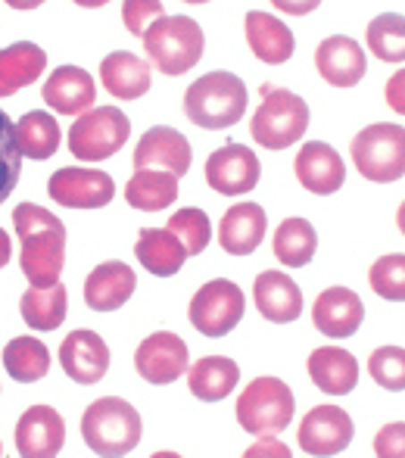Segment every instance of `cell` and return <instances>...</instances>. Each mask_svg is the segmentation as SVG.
I'll return each instance as SVG.
<instances>
[{"mask_svg": "<svg viewBox=\"0 0 405 458\" xmlns=\"http://www.w3.org/2000/svg\"><path fill=\"white\" fill-rule=\"evenodd\" d=\"M100 81L103 91L115 100H140L153 85L150 63L128 50H113L100 60Z\"/></svg>", "mask_w": 405, "mask_h": 458, "instance_id": "d4e9b609", "label": "cell"}, {"mask_svg": "<svg viewBox=\"0 0 405 458\" xmlns=\"http://www.w3.org/2000/svg\"><path fill=\"white\" fill-rule=\"evenodd\" d=\"M159 16H165L163 0H122V25L128 35L144 38L150 22H156Z\"/></svg>", "mask_w": 405, "mask_h": 458, "instance_id": "ab89813d", "label": "cell"}, {"mask_svg": "<svg viewBox=\"0 0 405 458\" xmlns=\"http://www.w3.org/2000/svg\"><path fill=\"white\" fill-rule=\"evenodd\" d=\"M368 284L381 300L405 302V253L381 256L368 268Z\"/></svg>", "mask_w": 405, "mask_h": 458, "instance_id": "8d00e7d4", "label": "cell"}, {"mask_svg": "<svg viewBox=\"0 0 405 458\" xmlns=\"http://www.w3.org/2000/svg\"><path fill=\"white\" fill-rule=\"evenodd\" d=\"M243 312H247V296H243L240 284L228 281V277L203 284L188 306L190 325L203 337H228L243 321Z\"/></svg>", "mask_w": 405, "mask_h": 458, "instance_id": "9c48e42d", "label": "cell"}, {"mask_svg": "<svg viewBox=\"0 0 405 458\" xmlns=\"http://www.w3.org/2000/svg\"><path fill=\"white\" fill-rule=\"evenodd\" d=\"M256 312L272 325H293L303 315V290L297 287L291 275L284 272H262L253 284Z\"/></svg>", "mask_w": 405, "mask_h": 458, "instance_id": "44dd1931", "label": "cell"}, {"mask_svg": "<svg viewBox=\"0 0 405 458\" xmlns=\"http://www.w3.org/2000/svg\"><path fill=\"white\" fill-rule=\"evenodd\" d=\"M396 228H400L402 237H405V199L400 203V209H396Z\"/></svg>", "mask_w": 405, "mask_h": 458, "instance_id": "c3c4849f", "label": "cell"}, {"mask_svg": "<svg viewBox=\"0 0 405 458\" xmlns=\"http://www.w3.org/2000/svg\"><path fill=\"white\" fill-rule=\"evenodd\" d=\"M262 178V163L249 147L224 144L206 159V184L222 197H243Z\"/></svg>", "mask_w": 405, "mask_h": 458, "instance_id": "4fadbf2b", "label": "cell"}, {"mask_svg": "<svg viewBox=\"0 0 405 458\" xmlns=\"http://www.w3.org/2000/svg\"><path fill=\"white\" fill-rule=\"evenodd\" d=\"M140 41H144V50L153 66L163 75H172V79L188 75L203 60L206 50L200 22L190 16H159L156 22H150Z\"/></svg>", "mask_w": 405, "mask_h": 458, "instance_id": "277c9868", "label": "cell"}, {"mask_svg": "<svg viewBox=\"0 0 405 458\" xmlns=\"http://www.w3.org/2000/svg\"><path fill=\"white\" fill-rule=\"evenodd\" d=\"M60 365L75 384H97L109 371V346L97 331L79 327L60 344Z\"/></svg>", "mask_w": 405, "mask_h": 458, "instance_id": "d6986e66", "label": "cell"}, {"mask_svg": "<svg viewBox=\"0 0 405 458\" xmlns=\"http://www.w3.org/2000/svg\"><path fill=\"white\" fill-rule=\"evenodd\" d=\"M240 365L228 356H203L188 368V386L200 403H222L234 393Z\"/></svg>", "mask_w": 405, "mask_h": 458, "instance_id": "f1b7e54d", "label": "cell"}, {"mask_svg": "<svg viewBox=\"0 0 405 458\" xmlns=\"http://www.w3.org/2000/svg\"><path fill=\"white\" fill-rule=\"evenodd\" d=\"M134 169H169L178 178H184L194 163V150L190 140L181 131L169 125H156L138 140L134 147Z\"/></svg>", "mask_w": 405, "mask_h": 458, "instance_id": "2e32d148", "label": "cell"}, {"mask_svg": "<svg viewBox=\"0 0 405 458\" xmlns=\"http://www.w3.org/2000/svg\"><path fill=\"white\" fill-rule=\"evenodd\" d=\"M134 290H138V275L122 259L100 262L85 277V302L94 312H115V309H122L131 300Z\"/></svg>", "mask_w": 405, "mask_h": 458, "instance_id": "cb8c5ba5", "label": "cell"}, {"mask_svg": "<svg viewBox=\"0 0 405 458\" xmlns=\"http://www.w3.org/2000/svg\"><path fill=\"white\" fill-rule=\"evenodd\" d=\"M352 165L375 184H393L405 175V128L396 122H375L350 144Z\"/></svg>", "mask_w": 405, "mask_h": 458, "instance_id": "8992f818", "label": "cell"}, {"mask_svg": "<svg viewBox=\"0 0 405 458\" xmlns=\"http://www.w3.org/2000/svg\"><path fill=\"white\" fill-rule=\"evenodd\" d=\"M368 374L377 386L390 393L405 390V350L402 346H381L368 356Z\"/></svg>", "mask_w": 405, "mask_h": 458, "instance_id": "f35d334b", "label": "cell"}, {"mask_svg": "<svg viewBox=\"0 0 405 458\" xmlns=\"http://www.w3.org/2000/svg\"><path fill=\"white\" fill-rule=\"evenodd\" d=\"M384 100L393 109L396 115H405V66L400 72H393L387 79V88H384Z\"/></svg>", "mask_w": 405, "mask_h": 458, "instance_id": "7bdbcfd3", "label": "cell"}, {"mask_svg": "<svg viewBox=\"0 0 405 458\" xmlns=\"http://www.w3.org/2000/svg\"><path fill=\"white\" fill-rule=\"evenodd\" d=\"M60 140H63V128L47 109H31V113H25L16 122V144L25 159L44 163V159H50L60 150Z\"/></svg>", "mask_w": 405, "mask_h": 458, "instance_id": "4dcf8cb0", "label": "cell"}, {"mask_svg": "<svg viewBox=\"0 0 405 458\" xmlns=\"http://www.w3.org/2000/svg\"><path fill=\"white\" fill-rule=\"evenodd\" d=\"M134 368L147 384H175L178 377H184L190 368V352L178 334L172 331H156L150 337L140 340V346L134 350Z\"/></svg>", "mask_w": 405, "mask_h": 458, "instance_id": "7c38bea8", "label": "cell"}, {"mask_svg": "<svg viewBox=\"0 0 405 458\" xmlns=\"http://www.w3.org/2000/svg\"><path fill=\"white\" fill-rule=\"evenodd\" d=\"M243 455L247 458H291L293 453L281 440H274V434H262V440H256Z\"/></svg>", "mask_w": 405, "mask_h": 458, "instance_id": "b9f144b4", "label": "cell"}, {"mask_svg": "<svg viewBox=\"0 0 405 458\" xmlns=\"http://www.w3.org/2000/svg\"><path fill=\"white\" fill-rule=\"evenodd\" d=\"M47 69V54L31 41H16L0 50V100L35 85Z\"/></svg>", "mask_w": 405, "mask_h": 458, "instance_id": "83f0119b", "label": "cell"}, {"mask_svg": "<svg viewBox=\"0 0 405 458\" xmlns=\"http://www.w3.org/2000/svg\"><path fill=\"white\" fill-rule=\"evenodd\" d=\"M41 97L54 113L79 119L81 113H88L97 103V81L81 66H56L44 81Z\"/></svg>", "mask_w": 405, "mask_h": 458, "instance_id": "ffe728a7", "label": "cell"}, {"mask_svg": "<svg viewBox=\"0 0 405 458\" xmlns=\"http://www.w3.org/2000/svg\"><path fill=\"white\" fill-rule=\"evenodd\" d=\"M47 193L54 203L66 206V209H103V206L113 203L115 182L113 175H106L100 169L66 165V169L50 175Z\"/></svg>", "mask_w": 405, "mask_h": 458, "instance_id": "8fae6325", "label": "cell"}, {"mask_svg": "<svg viewBox=\"0 0 405 458\" xmlns=\"http://www.w3.org/2000/svg\"><path fill=\"white\" fill-rule=\"evenodd\" d=\"M125 203L138 212H159L178 203V175L169 169H134L125 184Z\"/></svg>", "mask_w": 405, "mask_h": 458, "instance_id": "f546056e", "label": "cell"}, {"mask_svg": "<svg viewBox=\"0 0 405 458\" xmlns=\"http://www.w3.org/2000/svg\"><path fill=\"white\" fill-rule=\"evenodd\" d=\"M134 256L138 262L156 277H172L184 268L188 262V247L181 243V237L169 228H144L134 243Z\"/></svg>", "mask_w": 405, "mask_h": 458, "instance_id": "4316f807", "label": "cell"}, {"mask_svg": "<svg viewBox=\"0 0 405 458\" xmlns=\"http://www.w3.org/2000/svg\"><path fill=\"white\" fill-rule=\"evenodd\" d=\"M249 91L243 79L234 72H206L194 85L184 91V115L194 122L197 128H209V131H224L234 128L237 122L247 115Z\"/></svg>", "mask_w": 405, "mask_h": 458, "instance_id": "7a4b0ae2", "label": "cell"}, {"mask_svg": "<svg viewBox=\"0 0 405 458\" xmlns=\"http://www.w3.org/2000/svg\"><path fill=\"white\" fill-rule=\"evenodd\" d=\"M315 69L333 88H356L368 72V56L350 35H331L315 47Z\"/></svg>", "mask_w": 405, "mask_h": 458, "instance_id": "ac0fdd59", "label": "cell"}, {"mask_svg": "<svg viewBox=\"0 0 405 458\" xmlns=\"http://www.w3.org/2000/svg\"><path fill=\"white\" fill-rule=\"evenodd\" d=\"M293 172H297V182L315 197H331L346 184L343 157L325 140H308L300 147L297 159H293Z\"/></svg>", "mask_w": 405, "mask_h": 458, "instance_id": "9a60e30c", "label": "cell"}, {"mask_svg": "<svg viewBox=\"0 0 405 458\" xmlns=\"http://www.w3.org/2000/svg\"><path fill=\"white\" fill-rule=\"evenodd\" d=\"M352 437H356V424L352 415L340 405H315L303 415L300 424V449L306 455H340L350 449Z\"/></svg>", "mask_w": 405, "mask_h": 458, "instance_id": "30bf717a", "label": "cell"}, {"mask_svg": "<svg viewBox=\"0 0 405 458\" xmlns=\"http://www.w3.org/2000/svg\"><path fill=\"white\" fill-rule=\"evenodd\" d=\"M272 250L278 256L281 266L287 268H303L315 259V250H318V231L312 228V222L300 216H291L278 225L274 231Z\"/></svg>", "mask_w": 405, "mask_h": 458, "instance_id": "d6a6232c", "label": "cell"}, {"mask_svg": "<svg viewBox=\"0 0 405 458\" xmlns=\"http://www.w3.org/2000/svg\"><path fill=\"white\" fill-rule=\"evenodd\" d=\"M13 228L22 243L19 268L31 287H54L66 266V225L38 203H19L13 209Z\"/></svg>", "mask_w": 405, "mask_h": 458, "instance_id": "6da1fadb", "label": "cell"}, {"mask_svg": "<svg viewBox=\"0 0 405 458\" xmlns=\"http://www.w3.org/2000/svg\"><path fill=\"white\" fill-rule=\"evenodd\" d=\"M22 150L16 144V122L0 109V203L16 191L22 175Z\"/></svg>", "mask_w": 405, "mask_h": 458, "instance_id": "d590c367", "label": "cell"}, {"mask_svg": "<svg viewBox=\"0 0 405 458\" xmlns=\"http://www.w3.org/2000/svg\"><path fill=\"white\" fill-rule=\"evenodd\" d=\"M165 228L175 231V234L181 237V243L188 247L190 256L206 253V247H209V241H212V222H209V216H206L203 209H197V206L178 209L175 216L169 218V225H165Z\"/></svg>", "mask_w": 405, "mask_h": 458, "instance_id": "74e56055", "label": "cell"}, {"mask_svg": "<svg viewBox=\"0 0 405 458\" xmlns=\"http://www.w3.org/2000/svg\"><path fill=\"white\" fill-rule=\"evenodd\" d=\"M140 434H144V421H140V411L128 399H94L85 409V415H81V440L94 455L115 458L134 453L140 443Z\"/></svg>", "mask_w": 405, "mask_h": 458, "instance_id": "3957f363", "label": "cell"}, {"mask_svg": "<svg viewBox=\"0 0 405 458\" xmlns=\"http://www.w3.org/2000/svg\"><path fill=\"white\" fill-rule=\"evenodd\" d=\"M66 443V421L54 405H29L16 424V453L22 458H56Z\"/></svg>", "mask_w": 405, "mask_h": 458, "instance_id": "5bb4252c", "label": "cell"}, {"mask_svg": "<svg viewBox=\"0 0 405 458\" xmlns=\"http://www.w3.org/2000/svg\"><path fill=\"white\" fill-rule=\"evenodd\" d=\"M10 256H13V243H10V234H6L4 228H0V268L10 262Z\"/></svg>", "mask_w": 405, "mask_h": 458, "instance_id": "f6af8a7d", "label": "cell"}, {"mask_svg": "<svg viewBox=\"0 0 405 458\" xmlns=\"http://www.w3.org/2000/svg\"><path fill=\"white\" fill-rule=\"evenodd\" d=\"M268 216L259 203H234L218 225V247L228 256H249L262 247Z\"/></svg>", "mask_w": 405, "mask_h": 458, "instance_id": "603a6c76", "label": "cell"}, {"mask_svg": "<svg viewBox=\"0 0 405 458\" xmlns=\"http://www.w3.org/2000/svg\"><path fill=\"white\" fill-rule=\"evenodd\" d=\"M181 4H194V6H203V4H209V0H181Z\"/></svg>", "mask_w": 405, "mask_h": 458, "instance_id": "681fc988", "label": "cell"}, {"mask_svg": "<svg viewBox=\"0 0 405 458\" xmlns=\"http://www.w3.org/2000/svg\"><path fill=\"white\" fill-rule=\"evenodd\" d=\"M131 122L119 106H91L69 128V153L81 163H103L128 144Z\"/></svg>", "mask_w": 405, "mask_h": 458, "instance_id": "ba28073f", "label": "cell"}, {"mask_svg": "<svg viewBox=\"0 0 405 458\" xmlns=\"http://www.w3.org/2000/svg\"><path fill=\"white\" fill-rule=\"evenodd\" d=\"M25 325L31 331H56L69 315V293L60 281L54 287H29L19 300Z\"/></svg>", "mask_w": 405, "mask_h": 458, "instance_id": "1f68e13d", "label": "cell"}, {"mask_svg": "<svg viewBox=\"0 0 405 458\" xmlns=\"http://www.w3.org/2000/svg\"><path fill=\"white\" fill-rule=\"evenodd\" d=\"M365 302L350 287H327L312 302V325L315 331L327 334L333 340H346L362 327Z\"/></svg>", "mask_w": 405, "mask_h": 458, "instance_id": "e0dca14e", "label": "cell"}, {"mask_svg": "<svg viewBox=\"0 0 405 458\" xmlns=\"http://www.w3.org/2000/svg\"><path fill=\"white\" fill-rule=\"evenodd\" d=\"M308 119V103L300 94L287 88H266V97L249 122V134L262 150H287L303 140Z\"/></svg>", "mask_w": 405, "mask_h": 458, "instance_id": "5b68a950", "label": "cell"}, {"mask_svg": "<svg viewBox=\"0 0 405 458\" xmlns=\"http://www.w3.org/2000/svg\"><path fill=\"white\" fill-rule=\"evenodd\" d=\"M368 50L381 63H405V16L402 13H381L365 29Z\"/></svg>", "mask_w": 405, "mask_h": 458, "instance_id": "e575fe53", "label": "cell"}, {"mask_svg": "<svg viewBox=\"0 0 405 458\" xmlns=\"http://www.w3.org/2000/svg\"><path fill=\"white\" fill-rule=\"evenodd\" d=\"M377 458H405V421H390L375 437Z\"/></svg>", "mask_w": 405, "mask_h": 458, "instance_id": "60d3db41", "label": "cell"}, {"mask_svg": "<svg viewBox=\"0 0 405 458\" xmlns=\"http://www.w3.org/2000/svg\"><path fill=\"white\" fill-rule=\"evenodd\" d=\"M308 377L327 396H350L359 384V362L343 346H318L306 359Z\"/></svg>", "mask_w": 405, "mask_h": 458, "instance_id": "484cf974", "label": "cell"}, {"mask_svg": "<svg viewBox=\"0 0 405 458\" xmlns=\"http://www.w3.org/2000/svg\"><path fill=\"white\" fill-rule=\"evenodd\" d=\"M243 29H247V44L253 56L268 63V66H281L297 54V38H293L291 25L274 13L249 10L247 19H243Z\"/></svg>", "mask_w": 405, "mask_h": 458, "instance_id": "7402d4cb", "label": "cell"}, {"mask_svg": "<svg viewBox=\"0 0 405 458\" xmlns=\"http://www.w3.org/2000/svg\"><path fill=\"white\" fill-rule=\"evenodd\" d=\"M0 455H4V443H0Z\"/></svg>", "mask_w": 405, "mask_h": 458, "instance_id": "f907efd6", "label": "cell"}, {"mask_svg": "<svg viewBox=\"0 0 405 458\" xmlns=\"http://www.w3.org/2000/svg\"><path fill=\"white\" fill-rule=\"evenodd\" d=\"M4 4L13 6V10H38L44 0H4Z\"/></svg>", "mask_w": 405, "mask_h": 458, "instance_id": "bcb514c9", "label": "cell"}, {"mask_svg": "<svg viewBox=\"0 0 405 458\" xmlns=\"http://www.w3.org/2000/svg\"><path fill=\"white\" fill-rule=\"evenodd\" d=\"M72 4L85 6V10H97V6H106L109 0H72Z\"/></svg>", "mask_w": 405, "mask_h": 458, "instance_id": "7dc6e473", "label": "cell"}, {"mask_svg": "<svg viewBox=\"0 0 405 458\" xmlns=\"http://www.w3.org/2000/svg\"><path fill=\"white\" fill-rule=\"evenodd\" d=\"M0 359H4L6 374L19 384H35L50 371V350L38 337H13Z\"/></svg>", "mask_w": 405, "mask_h": 458, "instance_id": "836d02e7", "label": "cell"}, {"mask_svg": "<svg viewBox=\"0 0 405 458\" xmlns=\"http://www.w3.org/2000/svg\"><path fill=\"white\" fill-rule=\"evenodd\" d=\"M293 411H297V399L293 390L281 377H256L253 384L243 386V393L237 396V424L247 434L262 437V434H281L284 428H291Z\"/></svg>", "mask_w": 405, "mask_h": 458, "instance_id": "52a82bcc", "label": "cell"}, {"mask_svg": "<svg viewBox=\"0 0 405 458\" xmlns=\"http://www.w3.org/2000/svg\"><path fill=\"white\" fill-rule=\"evenodd\" d=\"M268 4H274L281 13H287V16H308V13L318 10L325 0H268Z\"/></svg>", "mask_w": 405, "mask_h": 458, "instance_id": "ee69618b", "label": "cell"}]
</instances>
